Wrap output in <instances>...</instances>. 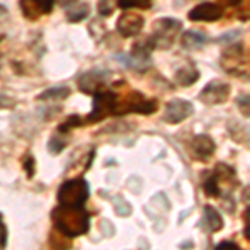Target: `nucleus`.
Here are the masks:
<instances>
[{"mask_svg": "<svg viewBox=\"0 0 250 250\" xmlns=\"http://www.w3.org/2000/svg\"><path fill=\"white\" fill-rule=\"evenodd\" d=\"M23 168H25V173L29 179L35 175V159L32 157V154H29L25 157V160H23Z\"/></svg>", "mask_w": 250, "mask_h": 250, "instance_id": "393cba45", "label": "nucleus"}, {"mask_svg": "<svg viewBox=\"0 0 250 250\" xmlns=\"http://www.w3.org/2000/svg\"><path fill=\"white\" fill-rule=\"evenodd\" d=\"M88 14H90V7H88V3H79V5H70L67 7V20L70 23H79L82 22L83 19L88 17Z\"/></svg>", "mask_w": 250, "mask_h": 250, "instance_id": "a211bd4d", "label": "nucleus"}, {"mask_svg": "<svg viewBox=\"0 0 250 250\" xmlns=\"http://www.w3.org/2000/svg\"><path fill=\"white\" fill-rule=\"evenodd\" d=\"M105 79H107L105 72L90 70V72H87V74L80 75L77 83H79L80 92H83V94H95L97 90H100V88L104 87Z\"/></svg>", "mask_w": 250, "mask_h": 250, "instance_id": "ddd939ff", "label": "nucleus"}, {"mask_svg": "<svg viewBox=\"0 0 250 250\" xmlns=\"http://www.w3.org/2000/svg\"><path fill=\"white\" fill-rule=\"evenodd\" d=\"M7 247V227L3 224V215L0 213V249Z\"/></svg>", "mask_w": 250, "mask_h": 250, "instance_id": "bb28decb", "label": "nucleus"}, {"mask_svg": "<svg viewBox=\"0 0 250 250\" xmlns=\"http://www.w3.org/2000/svg\"><path fill=\"white\" fill-rule=\"evenodd\" d=\"M193 104L188 102L185 99H173L170 102H167L164 110V122L170 124V125H177L182 124L184 120H187L188 117L193 114Z\"/></svg>", "mask_w": 250, "mask_h": 250, "instance_id": "0eeeda50", "label": "nucleus"}, {"mask_svg": "<svg viewBox=\"0 0 250 250\" xmlns=\"http://www.w3.org/2000/svg\"><path fill=\"white\" fill-rule=\"evenodd\" d=\"M75 2H77V0H62V5L63 7H70V5H74Z\"/></svg>", "mask_w": 250, "mask_h": 250, "instance_id": "c756f323", "label": "nucleus"}, {"mask_svg": "<svg viewBox=\"0 0 250 250\" xmlns=\"http://www.w3.org/2000/svg\"><path fill=\"white\" fill-rule=\"evenodd\" d=\"M182 30V22L179 19H159L154 23V30H152V40L155 43V48L160 50H168L177 40V35Z\"/></svg>", "mask_w": 250, "mask_h": 250, "instance_id": "39448f33", "label": "nucleus"}, {"mask_svg": "<svg viewBox=\"0 0 250 250\" xmlns=\"http://www.w3.org/2000/svg\"><path fill=\"white\" fill-rule=\"evenodd\" d=\"M159 104L155 99H147L144 97V94L140 92H130L124 97L119 99L117 97V108H115V117L117 115H125V114H144V115H150L157 112Z\"/></svg>", "mask_w": 250, "mask_h": 250, "instance_id": "20e7f679", "label": "nucleus"}, {"mask_svg": "<svg viewBox=\"0 0 250 250\" xmlns=\"http://www.w3.org/2000/svg\"><path fill=\"white\" fill-rule=\"evenodd\" d=\"M20 12L25 19L37 20L42 15H48L55 5V0H20Z\"/></svg>", "mask_w": 250, "mask_h": 250, "instance_id": "9b49d317", "label": "nucleus"}, {"mask_svg": "<svg viewBox=\"0 0 250 250\" xmlns=\"http://www.w3.org/2000/svg\"><path fill=\"white\" fill-rule=\"evenodd\" d=\"M94 105H92V112L88 114L87 122L97 124L105 120L107 117H115L117 108V94L114 90H107V88H100L94 94Z\"/></svg>", "mask_w": 250, "mask_h": 250, "instance_id": "423d86ee", "label": "nucleus"}, {"mask_svg": "<svg viewBox=\"0 0 250 250\" xmlns=\"http://www.w3.org/2000/svg\"><path fill=\"white\" fill-rule=\"evenodd\" d=\"M230 97V85L222 80H212L208 82L202 92L199 94V99L207 105H222Z\"/></svg>", "mask_w": 250, "mask_h": 250, "instance_id": "6e6552de", "label": "nucleus"}, {"mask_svg": "<svg viewBox=\"0 0 250 250\" xmlns=\"http://www.w3.org/2000/svg\"><path fill=\"white\" fill-rule=\"evenodd\" d=\"M70 97V88L68 87H52L47 88L45 92H42L37 100H43V102H60Z\"/></svg>", "mask_w": 250, "mask_h": 250, "instance_id": "f3484780", "label": "nucleus"}, {"mask_svg": "<svg viewBox=\"0 0 250 250\" xmlns=\"http://www.w3.org/2000/svg\"><path fill=\"white\" fill-rule=\"evenodd\" d=\"M82 124H83V120L80 119L79 115H70V119H67L65 122L59 127V132L60 134H67L68 130H72L74 127H79V125H82Z\"/></svg>", "mask_w": 250, "mask_h": 250, "instance_id": "4be33fe9", "label": "nucleus"}, {"mask_svg": "<svg viewBox=\"0 0 250 250\" xmlns=\"http://www.w3.org/2000/svg\"><path fill=\"white\" fill-rule=\"evenodd\" d=\"M202 229L207 233H215L224 229V219H222L220 212L213 208L212 205H204Z\"/></svg>", "mask_w": 250, "mask_h": 250, "instance_id": "4468645a", "label": "nucleus"}, {"mask_svg": "<svg viewBox=\"0 0 250 250\" xmlns=\"http://www.w3.org/2000/svg\"><path fill=\"white\" fill-rule=\"evenodd\" d=\"M144 25H145V20L142 15L134 14V12H125L117 20V32L125 39L137 37L142 32Z\"/></svg>", "mask_w": 250, "mask_h": 250, "instance_id": "1a4fd4ad", "label": "nucleus"}, {"mask_svg": "<svg viewBox=\"0 0 250 250\" xmlns=\"http://www.w3.org/2000/svg\"><path fill=\"white\" fill-rule=\"evenodd\" d=\"M52 220H54L55 229L68 239L83 235L90 229V215L83 207L59 205L52 210Z\"/></svg>", "mask_w": 250, "mask_h": 250, "instance_id": "f257e3e1", "label": "nucleus"}, {"mask_svg": "<svg viewBox=\"0 0 250 250\" xmlns=\"http://www.w3.org/2000/svg\"><path fill=\"white\" fill-rule=\"evenodd\" d=\"M97 10L102 17H110L114 14V0H99L97 2Z\"/></svg>", "mask_w": 250, "mask_h": 250, "instance_id": "5701e85b", "label": "nucleus"}, {"mask_svg": "<svg viewBox=\"0 0 250 250\" xmlns=\"http://www.w3.org/2000/svg\"><path fill=\"white\" fill-rule=\"evenodd\" d=\"M120 9H142L148 10L152 7V0H117Z\"/></svg>", "mask_w": 250, "mask_h": 250, "instance_id": "aec40b11", "label": "nucleus"}, {"mask_svg": "<svg viewBox=\"0 0 250 250\" xmlns=\"http://www.w3.org/2000/svg\"><path fill=\"white\" fill-rule=\"evenodd\" d=\"M202 188L208 197H213V199L220 197L222 192H220V185H219V177H217L215 173H210L207 179H204Z\"/></svg>", "mask_w": 250, "mask_h": 250, "instance_id": "6ab92c4d", "label": "nucleus"}, {"mask_svg": "<svg viewBox=\"0 0 250 250\" xmlns=\"http://www.w3.org/2000/svg\"><path fill=\"white\" fill-rule=\"evenodd\" d=\"M65 147H67V139L65 137H60V134L54 135L48 140V152L50 154H60Z\"/></svg>", "mask_w": 250, "mask_h": 250, "instance_id": "412c9836", "label": "nucleus"}, {"mask_svg": "<svg viewBox=\"0 0 250 250\" xmlns=\"http://www.w3.org/2000/svg\"><path fill=\"white\" fill-rule=\"evenodd\" d=\"M220 67L227 74L244 77L249 74V50L244 43H232L222 52Z\"/></svg>", "mask_w": 250, "mask_h": 250, "instance_id": "f03ea898", "label": "nucleus"}, {"mask_svg": "<svg viewBox=\"0 0 250 250\" xmlns=\"http://www.w3.org/2000/svg\"><path fill=\"white\" fill-rule=\"evenodd\" d=\"M190 152L192 157L199 162H208L212 155L215 154V142L210 135L199 134L192 139L190 142Z\"/></svg>", "mask_w": 250, "mask_h": 250, "instance_id": "9d476101", "label": "nucleus"}, {"mask_svg": "<svg viewBox=\"0 0 250 250\" xmlns=\"http://www.w3.org/2000/svg\"><path fill=\"white\" fill-rule=\"evenodd\" d=\"M222 3H225V5H230V7H237V5H240L244 0H220Z\"/></svg>", "mask_w": 250, "mask_h": 250, "instance_id": "c85d7f7f", "label": "nucleus"}, {"mask_svg": "<svg viewBox=\"0 0 250 250\" xmlns=\"http://www.w3.org/2000/svg\"><path fill=\"white\" fill-rule=\"evenodd\" d=\"M237 105H239L242 115L245 117V119H249L250 115V108H249V94H240L239 99H237Z\"/></svg>", "mask_w": 250, "mask_h": 250, "instance_id": "b1692460", "label": "nucleus"}, {"mask_svg": "<svg viewBox=\"0 0 250 250\" xmlns=\"http://www.w3.org/2000/svg\"><path fill=\"white\" fill-rule=\"evenodd\" d=\"M90 195V188L85 179H72L65 180L59 187L57 200L59 205L63 207H83Z\"/></svg>", "mask_w": 250, "mask_h": 250, "instance_id": "7ed1b4c3", "label": "nucleus"}, {"mask_svg": "<svg viewBox=\"0 0 250 250\" xmlns=\"http://www.w3.org/2000/svg\"><path fill=\"white\" fill-rule=\"evenodd\" d=\"M173 79H175V83L180 87H190L193 83L197 82V80L200 79V72L199 68L193 65L192 62L185 63L184 67L177 68L175 75H173Z\"/></svg>", "mask_w": 250, "mask_h": 250, "instance_id": "2eb2a0df", "label": "nucleus"}, {"mask_svg": "<svg viewBox=\"0 0 250 250\" xmlns=\"http://www.w3.org/2000/svg\"><path fill=\"white\" fill-rule=\"evenodd\" d=\"M222 15H224V9L219 3L204 2L200 5L193 7L187 14V17L193 22H217L219 19H222Z\"/></svg>", "mask_w": 250, "mask_h": 250, "instance_id": "f8f14e48", "label": "nucleus"}, {"mask_svg": "<svg viewBox=\"0 0 250 250\" xmlns=\"http://www.w3.org/2000/svg\"><path fill=\"white\" fill-rule=\"evenodd\" d=\"M15 105H17V100H15L14 97L0 94V110H2V108L9 110V108H14Z\"/></svg>", "mask_w": 250, "mask_h": 250, "instance_id": "a878e982", "label": "nucleus"}, {"mask_svg": "<svg viewBox=\"0 0 250 250\" xmlns=\"http://www.w3.org/2000/svg\"><path fill=\"white\" fill-rule=\"evenodd\" d=\"M215 249H233V250H239V245H237L235 242L224 240V242H220V244H217Z\"/></svg>", "mask_w": 250, "mask_h": 250, "instance_id": "cd10ccee", "label": "nucleus"}, {"mask_svg": "<svg viewBox=\"0 0 250 250\" xmlns=\"http://www.w3.org/2000/svg\"><path fill=\"white\" fill-rule=\"evenodd\" d=\"M208 42L207 34L200 30H187L180 39V43H182L184 48L187 50H199L200 47H204L205 43Z\"/></svg>", "mask_w": 250, "mask_h": 250, "instance_id": "dca6fc26", "label": "nucleus"}]
</instances>
